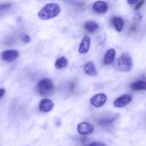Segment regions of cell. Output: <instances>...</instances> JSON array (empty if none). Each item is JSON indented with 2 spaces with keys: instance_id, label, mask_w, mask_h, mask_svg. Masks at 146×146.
I'll return each mask as SVG.
<instances>
[{
  "instance_id": "obj_1",
  "label": "cell",
  "mask_w": 146,
  "mask_h": 146,
  "mask_svg": "<svg viewBox=\"0 0 146 146\" xmlns=\"http://www.w3.org/2000/svg\"><path fill=\"white\" fill-rule=\"evenodd\" d=\"M60 12V7L55 3L47 4L39 11L38 17L42 20H49L59 15Z\"/></svg>"
},
{
  "instance_id": "obj_2",
  "label": "cell",
  "mask_w": 146,
  "mask_h": 146,
  "mask_svg": "<svg viewBox=\"0 0 146 146\" xmlns=\"http://www.w3.org/2000/svg\"><path fill=\"white\" fill-rule=\"evenodd\" d=\"M117 66L123 72H128L133 68V60L127 53H123L117 59Z\"/></svg>"
},
{
  "instance_id": "obj_3",
  "label": "cell",
  "mask_w": 146,
  "mask_h": 146,
  "mask_svg": "<svg viewBox=\"0 0 146 146\" xmlns=\"http://www.w3.org/2000/svg\"><path fill=\"white\" fill-rule=\"evenodd\" d=\"M37 88L40 95L47 96L53 91L54 86L51 80L49 78H44L38 83Z\"/></svg>"
},
{
  "instance_id": "obj_4",
  "label": "cell",
  "mask_w": 146,
  "mask_h": 146,
  "mask_svg": "<svg viewBox=\"0 0 146 146\" xmlns=\"http://www.w3.org/2000/svg\"><path fill=\"white\" fill-rule=\"evenodd\" d=\"M107 101V96L104 94H98L92 97L90 103L95 108L102 107Z\"/></svg>"
},
{
  "instance_id": "obj_5",
  "label": "cell",
  "mask_w": 146,
  "mask_h": 146,
  "mask_svg": "<svg viewBox=\"0 0 146 146\" xmlns=\"http://www.w3.org/2000/svg\"><path fill=\"white\" fill-rule=\"evenodd\" d=\"M132 96L128 94H125V95L121 96L119 98L115 101L114 106L117 108H123V107L126 106L128 105L132 101Z\"/></svg>"
},
{
  "instance_id": "obj_6",
  "label": "cell",
  "mask_w": 146,
  "mask_h": 146,
  "mask_svg": "<svg viewBox=\"0 0 146 146\" xmlns=\"http://www.w3.org/2000/svg\"><path fill=\"white\" fill-rule=\"evenodd\" d=\"M19 56V52L17 50H6L1 53V58L4 61L11 62L17 59Z\"/></svg>"
},
{
  "instance_id": "obj_7",
  "label": "cell",
  "mask_w": 146,
  "mask_h": 146,
  "mask_svg": "<svg viewBox=\"0 0 146 146\" xmlns=\"http://www.w3.org/2000/svg\"><path fill=\"white\" fill-rule=\"evenodd\" d=\"M94 131V126L87 122L80 123L77 126V131L80 135H87Z\"/></svg>"
},
{
  "instance_id": "obj_8",
  "label": "cell",
  "mask_w": 146,
  "mask_h": 146,
  "mask_svg": "<svg viewBox=\"0 0 146 146\" xmlns=\"http://www.w3.org/2000/svg\"><path fill=\"white\" fill-rule=\"evenodd\" d=\"M53 107H54V104L49 98H44V99L42 100L40 106H39V108L43 113L50 112L52 109Z\"/></svg>"
},
{
  "instance_id": "obj_9",
  "label": "cell",
  "mask_w": 146,
  "mask_h": 146,
  "mask_svg": "<svg viewBox=\"0 0 146 146\" xmlns=\"http://www.w3.org/2000/svg\"><path fill=\"white\" fill-rule=\"evenodd\" d=\"M92 9L95 12L103 14V13H105L107 11L108 5H107V4L105 1L99 0V1H97L93 4Z\"/></svg>"
},
{
  "instance_id": "obj_10",
  "label": "cell",
  "mask_w": 146,
  "mask_h": 146,
  "mask_svg": "<svg viewBox=\"0 0 146 146\" xmlns=\"http://www.w3.org/2000/svg\"><path fill=\"white\" fill-rule=\"evenodd\" d=\"M90 46V38L89 36H84L80 43L79 53L80 54H86L88 52Z\"/></svg>"
},
{
  "instance_id": "obj_11",
  "label": "cell",
  "mask_w": 146,
  "mask_h": 146,
  "mask_svg": "<svg viewBox=\"0 0 146 146\" xmlns=\"http://www.w3.org/2000/svg\"><path fill=\"white\" fill-rule=\"evenodd\" d=\"M84 71L87 75L90 76H97V71L96 69V66L92 61L87 62L84 66Z\"/></svg>"
},
{
  "instance_id": "obj_12",
  "label": "cell",
  "mask_w": 146,
  "mask_h": 146,
  "mask_svg": "<svg viewBox=\"0 0 146 146\" xmlns=\"http://www.w3.org/2000/svg\"><path fill=\"white\" fill-rule=\"evenodd\" d=\"M115 50L114 48H110L106 52L105 55L104 57V63L106 65L111 64L114 61L115 58Z\"/></svg>"
},
{
  "instance_id": "obj_13",
  "label": "cell",
  "mask_w": 146,
  "mask_h": 146,
  "mask_svg": "<svg viewBox=\"0 0 146 146\" xmlns=\"http://www.w3.org/2000/svg\"><path fill=\"white\" fill-rule=\"evenodd\" d=\"M130 88L133 91H143L146 90V81H137L130 85Z\"/></svg>"
},
{
  "instance_id": "obj_14",
  "label": "cell",
  "mask_w": 146,
  "mask_h": 146,
  "mask_svg": "<svg viewBox=\"0 0 146 146\" xmlns=\"http://www.w3.org/2000/svg\"><path fill=\"white\" fill-rule=\"evenodd\" d=\"M113 24L117 31H121L124 27V21L121 17H115L113 19Z\"/></svg>"
},
{
  "instance_id": "obj_15",
  "label": "cell",
  "mask_w": 146,
  "mask_h": 146,
  "mask_svg": "<svg viewBox=\"0 0 146 146\" xmlns=\"http://www.w3.org/2000/svg\"><path fill=\"white\" fill-rule=\"evenodd\" d=\"M99 28V26L95 21H88L84 24V29L90 33H94Z\"/></svg>"
},
{
  "instance_id": "obj_16",
  "label": "cell",
  "mask_w": 146,
  "mask_h": 146,
  "mask_svg": "<svg viewBox=\"0 0 146 146\" xmlns=\"http://www.w3.org/2000/svg\"><path fill=\"white\" fill-rule=\"evenodd\" d=\"M68 64V61L64 56H62L60 58H57L55 62V67L57 69H62V68H65Z\"/></svg>"
},
{
  "instance_id": "obj_17",
  "label": "cell",
  "mask_w": 146,
  "mask_h": 146,
  "mask_svg": "<svg viewBox=\"0 0 146 146\" xmlns=\"http://www.w3.org/2000/svg\"><path fill=\"white\" fill-rule=\"evenodd\" d=\"M114 120H115V118H103V119H101V121H100V124H101V125H109V124L112 123Z\"/></svg>"
},
{
  "instance_id": "obj_18",
  "label": "cell",
  "mask_w": 146,
  "mask_h": 146,
  "mask_svg": "<svg viewBox=\"0 0 146 146\" xmlns=\"http://www.w3.org/2000/svg\"><path fill=\"white\" fill-rule=\"evenodd\" d=\"M21 40L23 41V42L25 43V44H27V43L30 42V41H31V38H30V37L27 34H23L21 36Z\"/></svg>"
},
{
  "instance_id": "obj_19",
  "label": "cell",
  "mask_w": 146,
  "mask_h": 146,
  "mask_svg": "<svg viewBox=\"0 0 146 146\" xmlns=\"http://www.w3.org/2000/svg\"><path fill=\"white\" fill-rule=\"evenodd\" d=\"M144 2H145V0H141V1H139V2L137 3V4H136L135 7V10H138L139 9H140V7H141L143 5Z\"/></svg>"
},
{
  "instance_id": "obj_20",
  "label": "cell",
  "mask_w": 146,
  "mask_h": 146,
  "mask_svg": "<svg viewBox=\"0 0 146 146\" xmlns=\"http://www.w3.org/2000/svg\"><path fill=\"white\" fill-rule=\"evenodd\" d=\"M89 146H107L105 144L102 143H100V142H94L90 144Z\"/></svg>"
},
{
  "instance_id": "obj_21",
  "label": "cell",
  "mask_w": 146,
  "mask_h": 146,
  "mask_svg": "<svg viewBox=\"0 0 146 146\" xmlns=\"http://www.w3.org/2000/svg\"><path fill=\"white\" fill-rule=\"evenodd\" d=\"M9 7H11V4H1V5H0V11L5 9H7V8H9Z\"/></svg>"
},
{
  "instance_id": "obj_22",
  "label": "cell",
  "mask_w": 146,
  "mask_h": 146,
  "mask_svg": "<svg viewBox=\"0 0 146 146\" xmlns=\"http://www.w3.org/2000/svg\"><path fill=\"white\" fill-rule=\"evenodd\" d=\"M127 3L130 5H133V4H137L139 2L140 0H127Z\"/></svg>"
},
{
  "instance_id": "obj_23",
  "label": "cell",
  "mask_w": 146,
  "mask_h": 146,
  "mask_svg": "<svg viewBox=\"0 0 146 146\" xmlns=\"http://www.w3.org/2000/svg\"><path fill=\"white\" fill-rule=\"evenodd\" d=\"M4 94H5V89L4 88H0V99L4 95Z\"/></svg>"
}]
</instances>
